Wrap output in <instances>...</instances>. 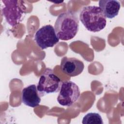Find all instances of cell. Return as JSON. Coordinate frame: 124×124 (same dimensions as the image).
I'll use <instances>...</instances> for the list:
<instances>
[{"label":"cell","mask_w":124,"mask_h":124,"mask_svg":"<svg viewBox=\"0 0 124 124\" xmlns=\"http://www.w3.org/2000/svg\"><path fill=\"white\" fill-rule=\"evenodd\" d=\"M54 27L59 39L69 40L76 36L78 31L79 19L76 14L74 12H64L58 16Z\"/></svg>","instance_id":"cell-1"},{"label":"cell","mask_w":124,"mask_h":124,"mask_svg":"<svg viewBox=\"0 0 124 124\" xmlns=\"http://www.w3.org/2000/svg\"><path fill=\"white\" fill-rule=\"evenodd\" d=\"M79 19L85 28L93 32L104 29L107 24L106 18L100 8L96 6H87L82 8Z\"/></svg>","instance_id":"cell-2"},{"label":"cell","mask_w":124,"mask_h":124,"mask_svg":"<svg viewBox=\"0 0 124 124\" xmlns=\"http://www.w3.org/2000/svg\"><path fill=\"white\" fill-rule=\"evenodd\" d=\"M60 78L50 68H46L40 76L37 86L40 97L59 92L61 86Z\"/></svg>","instance_id":"cell-3"},{"label":"cell","mask_w":124,"mask_h":124,"mask_svg":"<svg viewBox=\"0 0 124 124\" xmlns=\"http://www.w3.org/2000/svg\"><path fill=\"white\" fill-rule=\"evenodd\" d=\"M80 95L78 86L71 81L63 82L57 97L58 102L62 106L70 107L79 98Z\"/></svg>","instance_id":"cell-4"},{"label":"cell","mask_w":124,"mask_h":124,"mask_svg":"<svg viewBox=\"0 0 124 124\" xmlns=\"http://www.w3.org/2000/svg\"><path fill=\"white\" fill-rule=\"evenodd\" d=\"M34 39L42 49L52 47L59 41L55 28L51 25H45L38 30L35 34Z\"/></svg>","instance_id":"cell-5"},{"label":"cell","mask_w":124,"mask_h":124,"mask_svg":"<svg viewBox=\"0 0 124 124\" xmlns=\"http://www.w3.org/2000/svg\"><path fill=\"white\" fill-rule=\"evenodd\" d=\"M5 6L2 9L3 14L7 22L12 26L19 23L24 11L20 7L17 0H2Z\"/></svg>","instance_id":"cell-6"},{"label":"cell","mask_w":124,"mask_h":124,"mask_svg":"<svg viewBox=\"0 0 124 124\" xmlns=\"http://www.w3.org/2000/svg\"><path fill=\"white\" fill-rule=\"evenodd\" d=\"M63 73L69 77H76L80 75L83 71L84 65L82 61L76 58L64 57L60 64Z\"/></svg>","instance_id":"cell-7"},{"label":"cell","mask_w":124,"mask_h":124,"mask_svg":"<svg viewBox=\"0 0 124 124\" xmlns=\"http://www.w3.org/2000/svg\"><path fill=\"white\" fill-rule=\"evenodd\" d=\"M21 98L23 103L31 108L39 106L41 101L37 86L35 84L24 88L22 91Z\"/></svg>","instance_id":"cell-8"},{"label":"cell","mask_w":124,"mask_h":124,"mask_svg":"<svg viewBox=\"0 0 124 124\" xmlns=\"http://www.w3.org/2000/svg\"><path fill=\"white\" fill-rule=\"evenodd\" d=\"M99 7L106 18L111 19L118 15L121 4L116 0H100L99 1Z\"/></svg>","instance_id":"cell-9"},{"label":"cell","mask_w":124,"mask_h":124,"mask_svg":"<svg viewBox=\"0 0 124 124\" xmlns=\"http://www.w3.org/2000/svg\"><path fill=\"white\" fill-rule=\"evenodd\" d=\"M82 123L83 124H103V122L99 114L91 112L84 116Z\"/></svg>","instance_id":"cell-10"}]
</instances>
